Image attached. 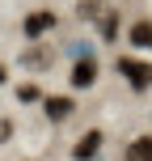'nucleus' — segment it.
Segmentation results:
<instances>
[{
    "mask_svg": "<svg viewBox=\"0 0 152 161\" xmlns=\"http://www.w3.org/2000/svg\"><path fill=\"white\" fill-rule=\"evenodd\" d=\"M93 80H97V68H93V59H80V64L72 68V85H80V89H85V85H93Z\"/></svg>",
    "mask_w": 152,
    "mask_h": 161,
    "instance_id": "obj_6",
    "label": "nucleus"
},
{
    "mask_svg": "<svg viewBox=\"0 0 152 161\" xmlns=\"http://www.w3.org/2000/svg\"><path fill=\"white\" fill-rule=\"evenodd\" d=\"M118 72L127 76L135 89H148V85H152V64H144V59H131V55H123V59H118Z\"/></svg>",
    "mask_w": 152,
    "mask_h": 161,
    "instance_id": "obj_1",
    "label": "nucleus"
},
{
    "mask_svg": "<svg viewBox=\"0 0 152 161\" xmlns=\"http://www.w3.org/2000/svg\"><path fill=\"white\" fill-rule=\"evenodd\" d=\"M131 42L152 51V21H135V25H131Z\"/></svg>",
    "mask_w": 152,
    "mask_h": 161,
    "instance_id": "obj_7",
    "label": "nucleus"
},
{
    "mask_svg": "<svg viewBox=\"0 0 152 161\" xmlns=\"http://www.w3.org/2000/svg\"><path fill=\"white\" fill-rule=\"evenodd\" d=\"M72 110H76L72 97H47V119H51V123H64Z\"/></svg>",
    "mask_w": 152,
    "mask_h": 161,
    "instance_id": "obj_4",
    "label": "nucleus"
},
{
    "mask_svg": "<svg viewBox=\"0 0 152 161\" xmlns=\"http://www.w3.org/2000/svg\"><path fill=\"white\" fill-rule=\"evenodd\" d=\"M0 85H4V64H0Z\"/></svg>",
    "mask_w": 152,
    "mask_h": 161,
    "instance_id": "obj_9",
    "label": "nucleus"
},
{
    "mask_svg": "<svg viewBox=\"0 0 152 161\" xmlns=\"http://www.w3.org/2000/svg\"><path fill=\"white\" fill-rule=\"evenodd\" d=\"M51 25H55V13H30L25 17V38H38V34H47Z\"/></svg>",
    "mask_w": 152,
    "mask_h": 161,
    "instance_id": "obj_3",
    "label": "nucleus"
},
{
    "mask_svg": "<svg viewBox=\"0 0 152 161\" xmlns=\"http://www.w3.org/2000/svg\"><path fill=\"white\" fill-rule=\"evenodd\" d=\"M123 157H127V161H152V136H139V140H131Z\"/></svg>",
    "mask_w": 152,
    "mask_h": 161,
    "instance_id": "obj_5",
    "label": "nucleus"
},
{
    "mask_svg": "<svg viewBox=\"0 0 152 161\" xmlns=\"http://www.w3.org/2000/svg\"><path fill=\"white\" fill-rule=\"evenodd\" d=\"M17 97H21V102H38V85H21V89H17Z\"/></svg>",
    "mask_w": 152,
    "mask_h": 161,
    "instance_id": "obj_8",
    "label": "nucleus"
},
{
    "mask_svg": "<svg viewBox=\"0 0 152 161\" xmlns=\"http://www.w3.org/2000/svg\"><path fill=\"white\" fill-rule=\"evenodd\" d=\"M97 148H102V131H85L80 144L72 148V157H76V161H89V157H97Z\"/></svg>",
    "mask_w": 152,
    "mask_h": 161,
    "instance_id": "obj_2",
    "label": "nucleus"
}]
</instances>
